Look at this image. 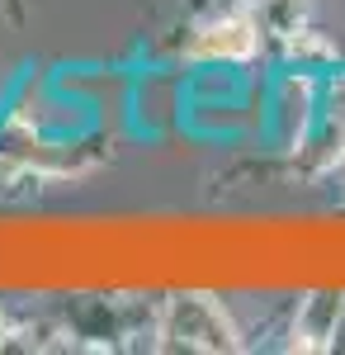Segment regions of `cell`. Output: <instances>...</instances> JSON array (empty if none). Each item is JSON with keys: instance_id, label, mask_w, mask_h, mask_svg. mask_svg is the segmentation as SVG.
<instances>
[{"instance_id": "cell-1", "label": "cell", "mask_w": 345, "mask_h": 355, "mask_svg": "<svg viewBox=\"0 0 345 355\" xmlns=\"http://www.w3.org/2000/svg\"><path fill=\"white\" fill-rule=\"evenodd\" d=\"M161 351H241V331L209 294H175L161 308Z\"/></svg>"}, {"instance_id": "cell-4", "label": "cell", "mask_w": 345, "mask_h": 355, "mask_svg": "<svg viewBox=\"0 0 345 355\" xmlns=\"http://www.w3.org/2000/svg\"><path fill=\"white\" fill-rule=\"evenodd\" d=\"M0 346H5V313H0Z\"/></svg>"}, {"instance_id": "cell-2", "label": "cell", "mask_w": 345, "mask_h": 355, "mask_svg": "<svg viewBox=\"0 0 345 355\" xmlns=\"http://www.w3.org/2000/svg\"><path fill=\"white\" fill-rule=\"evenodd\" d=\"M345 318V294L336 289H312L308 299L298 303V318H293V351H326L341 331Z\"/></svg>"}, {"instance_id": "cell-3", "label": "cell", "mask_w": 345, "mask_h": 355, "mask_svg": "<svg viewBox=\"0 0 345 355\" xmlns=\"http://www.w3.org/2000/svg\"><path fill=\"white\" fill-rule=\"evenodd\" d=\"M256 43H260L256 19L227 15V19H213V24H204L194 33L189 57H199V62H246V57L256 53Z\"/></svg>"}]
</instances>
